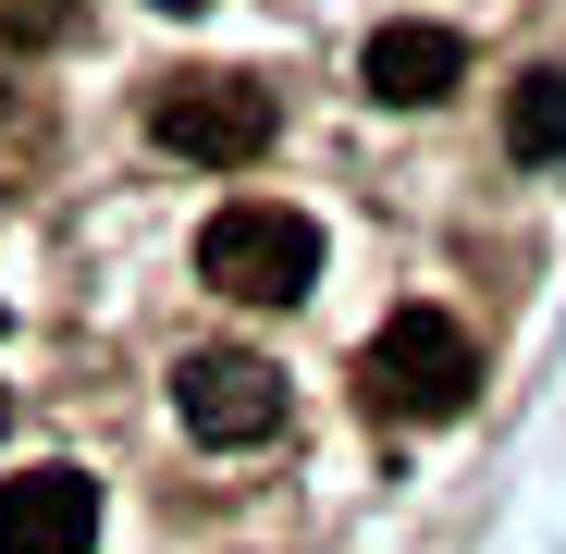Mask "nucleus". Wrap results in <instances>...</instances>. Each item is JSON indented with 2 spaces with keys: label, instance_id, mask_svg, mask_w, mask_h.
I'll return each mask as SVG.
<instances>
[{
  "label": "nucleus",
  "instance_id": "1",
  "mask_svg": "<svg viewBox=\"0 0 566 554\" xmlns=\"http://www.w3.org/2000/svg\"><path fill=\"white\" fill-rule=\"evenodd\" d=\"M357 395H369V419H455L481 395V345H468L455 309H395L357 345Z\"/></svg>",
  "mask_w": 566,
  "mask_h": 554
},
{
  "label": "nucleus",
  "instance_id": "2",
  "mask_svg": "<svg viewBox=\"0 0 566 554\" xmlns=\"http://www.w3.org/2000/svg\"><path fill=\"white\" fill-rule=\"evenodd\" d=\"M198 284H222V296H247V309H296V296L321 284V222L283 210V198L210 210V234H198Z\"/></svg>",
  "mask_w": 566,
  "mask_h": 554
},
{
  "label": "nucleus",
  "instance_id": "3",
  "mask_svg": "<svg viewBox=\"0 0 566 554\" xmlns=\"http://www.w3.org/2000/svg\"><path fill=\"white\" fill-rule=\"evenodd\" d=\"M148 136L198 173H247L271 148V86L259 74H172V86H148Z\"/></svg>",
  "mask_w": 566,
  "mask_h": 554
},
{
  "label": "nucleus",
  "instance_id": "4",
  "mask_svg": "<svg viewBox=\"0 0 566 554\" xmlns=\"http://www.w3.org/2000/svg\"><path fill=\"white\" fill-rule=\"evenodd\" d=\"M172 419L198 431V443H271V431H283V369L247 357V345H185Z\"/></svg>",
  "mask_w": 566,
  "mask_h": 554
},
{
  "label": "nucleus",
  "instance_id": "5",
  "mask_svg": "<svg viewBox=\"0 0 566 554\" xmlns=\"http://www.w3.org/2000/svg\"><path fill=\"white\" fill-rule=\"evenodd\" d=\"M99 542V481L86 469H13L0 481V554H86Z\"/></svg>",
  "mask_w": 566,
  "mask_h": 554
},
{
  "label": "nucleus",
  "instance_id": "6",
  "mask_svg": "<svg viewBox=\"0 0 566 554\" xmlns=\"http://www.w3.org/2000/svg\"><path fill=\"white\" fill-rule=\"evenodd\" d=\"M357 86L395 100V112H431L443 86H468V38L455 25H382V38L357 50Z\"/></svg>",
  "mask_w": 566,
  "mask_h": 554
},
{
  "label": "nucleus",
  "instance_id": "7",
  "mask_svg": "<svg viewBox=\"0 0 566 554\" xmlns=\"http://www.w3.org/2000/svg\"><path fill=\"white\" fill-rule=\"evenodd\" d=\"M505 160H530V173L566 160V74H554V62H530V74L505 86Z\"/></svg>",
  "mask_w": 566,
  "mask_h": 554
},
{
  "label": "nucleus",
  "instance_id": "8",
  "mask_svg": "<svg viewBox=\"0 0 566 554\" xmlns=\"http://www.w3.org/2000/svg\"><path fill=\"white\" fill-rule=\"evenodd\" d=\"M0 112H13V100H0Z\"/></svg>",
  "mask_w": 566,
  "mask_h": 554
}]
</instances>
